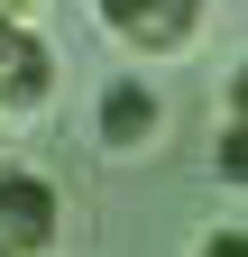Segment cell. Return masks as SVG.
Masks as SVG:
<instances>
[{"instance_id": "ba28073f", "label": "cell", "mask_w": 248, "mask_h": 257, "mask_svg": "<svg viewBox=\"0 0 248 257\" xmlns=\"http://www.w3.org/2000/svg\"><path fill=\"white\" fill-rule=\"evenodd\" d=\"M19 46V10H0V55H10Z\"/></svg>"}, {"instance_id": "5b68a950", "label": "cell", "mask_w": 248, "mask_h": 257, "mask_svg": "<svg viewBox=\"0 0 248 257\" xmlns=\"http://www.w3.org/2000/svg\"><path fill=\"white\" fill-rule=\"evenodd\" d=\"M211 175L248 193V119H221V138H211Z\"/></svg>"}, {"instance_id": "52a82bcc", "label": "cell", "mask_w": 248, "mask_h": 257, "mask_svg": "<svg viewBox=\"0 0 248 257\" xmlns=\"http://www.w3.org/2000/svg\"><path fill=\"white\" fill-rule=\"evenodd\" d=\"M221 119H248V64L230 74V110H221Z\"/></svg>"}, {"instance_id": "30bf717a", "label": "cell", "mask_w": 248, "mask_h": 257, "mask_svg": "<svg viewBox=\"0 0 248 257\" xmlns=\"http://www.w3.org/2000/svg\"><path fill=\"white\" fill-rule=\"evenodd\" d=\"M0 119H10V110H0Z\"/></svg>"}, {"instance_id": "6da1fadb", "label": "cell", "mask_w": 248, "mask_h": 257, "mask_svg": "<svg viewBox=\"0 0 248 257\" xmlns=\"http://www.w3.org/2000/svg\"><path fill=\"white\" fill-rule=\"evenodd\" d=\"M65 230V193L46 175H0V257H46Z\"/></svg>"}, {"instance_id": "3957f363", "label": "cell", "mask_w": 248, "mask_h": 257, "mask_svg": "<svg viewBox=\"0 0 248 257\" xmlns=\"http://www.w3.org/2000/svg\"><path fill=\"white\" fill-rule=\"evenodd\" d=\"M157 128H166V101H157L138 74H119V83L101 92V147H110V156H147Z\"/></svg>"}, {"instance_id": "8992f818", "label": "cell", "mask_w": 248, "mask_h": 257, "mask_svg": "<svg viewBox=\"0 0 248 257\" xmlns=\"http://www.w3.org/2000/svg\"><path fill=\"white\" fill-rule=\"evenodd\" d=\"M202 257H248V230H211V239H202Z\"/></svg>"}, {"instance_id": "277c9868", "label": "cell", "mask_w": 248, "mask_h": 257, "mask_svg": "<svg viewBox=\"0 0 248 257\" xmlns=\"http://www.w3.org/2000/svg\"><path fill=\"white\" fill-rule=\"evenodd\" d=\"M46 101H55V46L19 28V46L0 55V110L28 119V110H46Z\"/></svg>"}, {"instance_id": "7a4b0ae2", "label": "cell", "mask_w": 248, "mask_h": 257, "mask_svg": "<svg viewBox=\"0 0 248 257\" xmlns=\"http://www.w3.org/2000/svg\"><path fill=\"white\" fill-rule=\"evenodd\" d=\"M92 10H101V28H110L119 46H138V55H175V46L202 28L211 0H92Z\"/></svg>"}, {"instance_id": "9c48e42d", "label": "cell", "mask_w": 248, "mask_h": 257, "mask_svg": "<svg viewBox=\"0 0 248 257\" xmlns=\"http://www.w3.org/2000/svg\"><path fill=\"white\" fill-rule=\"evenodd\" d=\"M0 10H28V0H0Z\"/></svg>"}]
</instances>
